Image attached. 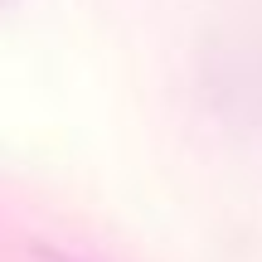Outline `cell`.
<instances>
[{
    "instance_id": "cell-1",
    "label": "cell",
    "mask_w": 262,
    "mask_h": 262,
    "mask_svg": "<svg viewBox=\"0 0 262 262\" xmlns=\"http://www.w3.org/2000/svg\"><path fill=\"white\" fill-rule=\"evenodd\" d=\"M54 262H58V257H54Z\"/></svg>"
}]
</instances>
